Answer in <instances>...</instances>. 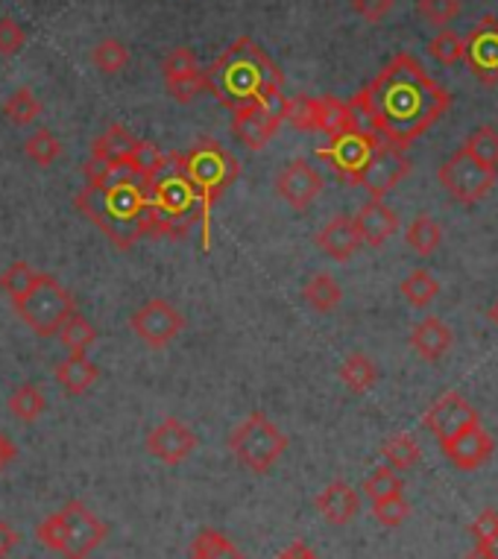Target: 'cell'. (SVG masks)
Masks as SVG:
<instances>
[{
  "label": "cell",
  "mask_w": 498,
  "mask_h": 559,
  "mask_svg": "<svg viewBox=\"0 0 498 559\" xmlns=\"http://www.w3.org/2000/svg\"><path fill=\"white\" fill-rule=\"evenodd\" d=\"M372 515L381 527H399V524L407 522L411 515V504H407L402 496L381 498V501H372Z\"/></svg>",
  "instance_id": "ee69618b"
},
{
  "label": "cell",
  "mask_w": 498,
  "mask_h": 559,
  "mask_svg": "<svg viewBox=\"0 0 498 559\" xmlns=\"http://www.w3.org/2000/svg\"><path fill=\"white\" fill-rule=\"evenodd\" d=\"M489 320H493L498 325V302L493 305V308H489Z\"/></svg>",
  "instance_id": "6f0895ef"
},
{
  "label": "cell",
  "mask_w": 498,
  "mask_h": 559,
  "mask_svg": "<svg viewBox=\"0 0 498 559\" xmlns=\"http://www.w3.org/2000/svg\"><path fill=\"white\" fill-rule=\"evenodd\" d=\"M165 165V153L153 144V141H141L139 138V144L132 147L130 158H127V170H130L132 176H139L141 182H147L150 176L156 174L158 167Z\"/></svg>",
  "instance_id": "74e56055"
},
{
  "label": "cell",
  "mask_w": 498,
  "mask_h": 559,
  "mask_svg": "<svg viewBox=\"0 0 498 559\" xmlns=\"http://www.w3.org/2000/svg\"><path fill=\"white\" fill-rule=\"evenodd\" d=\"M411 348L423 360H440L452 348V331L443 320L437 317H425L423 322H416L411 331Z\"/></svg>",
  "instance_id": "603a6c76"
},
{
  "label": "cell",
  "mask_w": 498,
  "mask_h": 559,
  "mask_svg": "<svg viewBox=\"0 0 498 559\" xmlns=\"http://www.w3.org/2000/svg\"><path fill=\"white\" fill-rule=\"evenodd\" d=\"M27 45V33L15 19H0V56L10 59V56L21 53V47Z\"/></svg>",
  "instance_id": "7dc6e473"
},
{
  "label": "cell",
  "mask_w": 498,
  "mask_h": 559,
  "mask_svg": "<svg viewBox=\"0 0 498 559\" xmlns=\"http://www.w3.org/2000/svg\"><path fill=\"white\" fill-rule=\"evenodd\" d=\"M135 144H139V138L132 135L130 129L120 127V123H111L103 135H97L92 141V158L109 162L115 167H123Z\"/></svg>",
  "instance_id": "d4e9b609"
},
{
  "label": "cell",
  "mask_w": 498,
  "mask_h": 559,
  "mask_svg": "<svg viewBox=\"0 0 498 559\" xmlns=\"http://www.w3.org/2000/svg\"><path fill=\"white\" fill-rule=\"evenodd\" d=\"M498 533V513L496 510H484V513L472 522V536H475V542H487L489 536H496Z\"/></svg>",
  "instance_id": "f907efd6"
},
{
  "label": "cell",
  "mask_w": 498,
  "mask_h": 559,
  "mask_svg": "<svg viewBox=\"0 0 498 559\" xmlns=\"http://www.w3.org/2000/svg\"><path fill=\"white\" fill-rule=\"evenodd\" d=\"M162 76H165L167 94L176 103H191L205 92V74L197 53L191 47H176L162 59Z\"/></svg>",
  "instance_id": "9a60e30c"
},
{
  "label": "cell",
  "mask_w": 498,
  "mask_h": 559,
  "mask_svg": "<svg viewBox=\"0 0 498 559\" xmlns=\"http://www.w3.org/2000/svg\"><path fill=\"white\" fill-rule=\"evenodd\" d=\"M315 243L317 249H323L325 255L332 258V261H337V264H346V261L364 247L358 229H355V221L346 217V214H337V217H332V221L325 223L323 229L317 231Z\"/></svg>",
  "instance_id": "44dd1931"
},
{
  "label": "cell",
  "mask_w": 498,
  "mask_h": 559,
  "mask_svg": "<svg viewBox=\"0 0 498 559\" xmlns=\"http://www.w3.org/2000/svg\"><path fill=\"white\" fill-rule=\"evenodd\" d=\"M54 378H56V384L62 386L68 395H83L97 384L100 369H97V364L88 360V355H68L66 360H59V364H56Z\"/></svg>",
  "instance_id": "cb8c5ba5"
},
{
  "label": "cell",
  "mask_w": 498,
  "mask_h": 559,
  "mask_svg": "<svg viewBox=\"0 0 498 559\" xmlns=\"http://www.w3.org/2000/svg\"><path fill=\"white\" fill-rule=\"evenodd\" d=\"M475 423H481L478 413H475V407H472L461 393L440 395V399L428 407V413H425V428L437 437L440 445L452 442L458 433H463Z\"/></svg>",
  "instance_id": "2e32d148"
},
{
  "label": "cell",
  "mask_w": 498,
  "mask_h": 559,
  "mask_svg": "<svg viewBox=\"0 0 498 559\" xmlns=\"http://www.w3.org/2000/svg\"><path fill=\"white\" fill-rule=\"evenodd\" d=\"M416 12L434 27L446 29V24L461 15V0H416Z\"/></svg>",
  "instance_id": "7bdbcfd3"
},
{
  "label": "cell",
  "mask_w": 498,
  "mask_h": 559,
  "mask_svg": "<svg viewBox=\"0 0 498 559\" xmlns=\"http://www.w3.org/2000/svg\"><path fill=\"white\" fill-rule=\"evenodd\" d=\"M496 176L498 170H489L481 162H475L463 147L454 150L437 170V179L449 191V197L458 202H466V205L489 197V191L496 188Z\"/></svg>",
  "instance_id": "ba28073f"
},
{
  "label": "cell",
  "mask_w": 498,
  "mask_h": 559,
  "mask_svg": "<svg viewBox=\"0 0 498 559\" xmlns=\"http://www.w3.org/2000/svg\"><path fill=\"white\" fill-rule=\"evenodd\" d=\"M42 100H38L36 94L29 92V88H15V92L7 97V103H3V115L10 118V123H15V127H27V123H33V120L42 118Z\"/></svg>",
  "instance_id": "836d02e7"
},
{
  "label": "cell",
  "mask_w": 498,
  "mask_h": 559,
  "mask_svg": "<svg viewBox=\"0 0 498 559\" xmlns=\"http://www.w3.org/2000/svg\"><path fill=\"white\" fill-rule=\"evenodd\" d=\"M463 150L470 153L475 162H481L489 170H498V129L496 127H478L466 138Z\"/></svg>",
  "instance_id": "d590c367"
},
{
  "label": "cell",
  "mask_w": 498,
  "mask_h": 559,
  "mask_svg": "<svg viewBox=\"0 0 498 559\" xmlns=\"http://www.w3.org/2000/svg\"><path fill=\"white\" fill-rule=\"evenodd\" d=\"M285 120L299 132H317V97H285Z\"/></svg>",
  "instance_id": "ab89813d"
},
{
  "label": "cell",
  "mask_w": 498,
  "mask_h": 559,
  "mask_svg": "<svg viewBox=\"0 0 498 559\" xmlns=\"http://www.w3.org/2000/svg\"><path fill=\"white\" fill-rule=\"evenodd\" d=\"M428 53L437 59L440 64H458L463 62V38L458 36V33H452V29H440L437 36L428 41Z\"/></svg>",
  "instance_id": "b9f144b4"
},
{
  "label": "cell",
  "mask_w": 498,
  "mask_h": 559,
  "mask_svg": "<svg viewBox=\"0 0 498 559\" xmlns=\"http://www.w3.org/2000/svg\"><path fill=\"white\" fill-rule=\"evenodd\" d=\"M21 542V533L12 527V524L0 522V559H7L12 550L19 548Z\"/></svg>",
  "instance_id": "816d5d0a"
},
{
  "label": "cell",
  "mask_w": 498,
  "mask_h": 559,
  "mask_svg": "<svg viewBox=\"0 0 498 559\" xmlns=\"http://www.w3.org/2000/svg\"><path fill=\"white\" fill-rule=\"evenodd\" d=\"M303 299L308 302V308L317 313H332L341 308L343 290L337 285V278L329 273H315L303 285Z\"/></svg>",
  "instance_id": "484cf974"
},
{
  "label": "cell",
  "mask_w": 498,
  "mask_h": 559,
  "mask_svg": "<svg viewBox=\"0 0 498 559\" xmlns=\"http://www.w3.org/2000/svg\"><path fill=\"white\" fill-rule=\"evenodd\" d=\"M315 504L317 513L323 515L325 522L334 524V527H343V524H349L358 515L360 498L346 480H334V484L325 486L323 492L317 496Z\"/></svg>",
  "instance_id": "7402d4cb"
},
{
  "label": "cell",
  "mask_w": 498,
  "mask_h": 559,
  "mask_svg": "<svg viewBox=\"0 0 498 559\" xmlns=\"http://www.w3.org/2000/svg\"><path fill=\"white\" fill-rule=\"evenodd\" d=\"M381 454H384V460L390 463V468H411L419 463V457H423L419 442H416L411 433H396V437L384 440Z\"/></svg>",
  "instance_id": "f35d334b"
},
{
  "label": "cell",
  "mask_w": 498,
  "mask_h": 559,
  "mask_svg": "<svg viewBox=\"0 0 498 559\" xmlns=\"http://www.w3.org/2000/svg\"><path fill=\"white\" fill-rule=\"evenodd\" d=\"M463 559H489V557H487V550L475 545V550H472V554H466V557H463Z\"/></svg>",
  "instance_id": "9f6ffc18"
},
{
  "label": "cell",
  "mask_w": 498,
  "mask_h": 559,
  "mask_svg": "<svg viewBox=\"0 0 498 559\" xmlns=\"http://www.w3.org/2000/svg\"><path fill=\"white\" fill-rule=\"evenodd\" d=\"M7 407H10V413L15 416V419H19V423L33 425L38 416L47 411V399L36 384H21L10 393V399H7Z\"/></svg>",
  "instance_id": "4dcf8cb0"
},
{
  "label": "cell",
  "mask_w": 498,
  "mask_h": 559,
  "mask_svg": "<svg viewBox=\"0 0 498 559\" xmlns=\"http://www.w3.org/2000/svg\"><path fill=\"white\" fill-rule=\"evenodd\" d=\"M33 278H36V270H33L27 261H15L7 273L0 275V290L10 296V302H15V299L33 285Z\"/></svg>",
  "instance_id": "f6af8a7d"
},
{
  "label": "cell",
  "mask_w": 498,
  "mask_h": 559,
  "mask_svg": "<svg viewBox=\"0 0 498 559\" xmlns=\"http://www.w3.org/2000/svg\"><path fill=\"white\" fill-rule=\"evenodd\" d=\"M355 129V115H352L349 103L337 100V97H317V132L334 138Z\"/></svg>",
  "instance_id": "83f0119b"
},
{
  "label": "cell",
  "mask_w": 498,
  "mask_h": 559,
  "mask_svg": "<svg viewBox=\"0 0 498 559\" xmlns=\"http://www.w3.org/2000/svg\"><path fill=\"white\" fill-rule=\"evenodd\" d=\"M463 62L470 64L475 80L484 85L498 83V19L484 15L463 38Z\"/></svg>",
  "instance_id": "4fadbf2b"
},
{
  "label": "cell",
  "mask_w": 498,
  "mask_h": 559,
  "mask_svg": "<svg viewBox=\"0 0 498 559\" xmlns=\"http://www.w3.org/2000/svg\"><path fill=\"white\" fill-rule=\"evenodd\" d=\"M405 240L407 247L414 249V252H419V255H434L437 247L443 243V229H440V223L434 221V217L419 214V217H414L411 226H407Z\"/></svg>",
  "instance_id": "1f68e13d"
},
{
  "label": "cell",
  "mask_w": 498,
  "mask_h": 559,
  "mask_svg": "<svg viewBox=\"0 0 498 559\" xmlns=\"http://www.w3.org/2000/svg\"><path fill=\"white\" fill-rule=\"evenodd\" d=\"M407 174H411V162H407L405 153L388 147V144H381V147H376V153L369 156L367 167L360 170L355 185L369 193V200H384Z\"/></svg>",
  "instance_id": "5bb4252c"
},
{
  "label": "cell",
  "mask_w": 498,
  "mask_h": 559,
  "mask_svg": "<svg viewBox=\"0 0 498 559\" xmlns=\"http://www.w3.org/2000/svg\"><path fill=\"white\" fill-rule=\"evenodd\" d=\"M130 329L144 346L158 352V348H167L179 334H182L185 317L182 311H179L174 302H167V299H147V302L139 305V308L132 311Z\"/></svg>",
  "instance_id": "9c48e42d"
},
{
  "label": "cell",
  "mask_w": 498,
  "mask_h": 559,
  "mask_svg": "<svg viewBox=\"0 0 498 559\" xmlns=\"http://www.w3.org/2000/svg\"><path fill=\"white\" fill-rule=\"evenodd\" d=\"M120 167L109 165V162H100V158H88L85 162V188H94V191H100L106 185L115 179Z\"/></svg>",
  "instance_id": "c3c4849f"
},
{
  "label": "cell",
  "mask_w": 498,
  "mask_h": 559,
  "mask_svg": "<svg viewBox=\"0 0 498 559\" xmlns=\"http://www.w3.org/2000/svg\"><path fill=\"white\" fill-rule=\"evenodd\" d=\"M179 158H182L185 176L191 179L197 197H200V235H203V247L209 249V214H212L214 202L235 185V179L240 176V165L214 138H200L188 153H179Z\"/></svg>",
  "instance_id": "5b68a950"
},
{
  "label": "cell",
  "mask_w": 498,
  "mask_h": 559,
  "mask_svg": "<svg viewBox=\"0 0 498 559\" xmlns=\"http://www.w3.org/2000/svg\"><path fill=\"white\" fill-rule=\"evenodd\" d=\"M62 524H66V550L62 557L66 559H88L94 550L100 548L106 536H109V527L106 522H100L97 515L83 504V501H68L62 510Z\"/></svg>",
  "instance_id": "7c38bea8"
},
{
  "label": "cell",
  "mask_w": 498,
  "mask_h": 559,
  "mask_svg": "<svg viewBox=\"0 0 498 559\" xmlns=\"http://www.w3.org/2000/svg\"><path fill=\"white\" fill-rule=\"evenodd\" d=\"M56 337H59V343L68 348V355H85V352L97 343V329L85 320L83 313L74 311L66 322H62V329H59Z\"/></svg>",
  "instance_id": "f546056e"
},
{
  "label": "cell",
  "mask_w": 498,
  "mask_h": 559,
  "mask_svg": "<svg viewBox=\"0 0 498 559\" xmlns=\"http://www.w3.org/2000/svg\"><path fill=\"white\" fill-rule=\"evenodd\" d=\"M399 290H402V296L407 299V305H414V308H428V305L437 299V294H440V282H437L428 270H414V273L402 282Z\"/></svg>",
  "instance_id": "e575fe53"
},
{
  "label": "cell",
  "mask_w": 498,
  "mask_h": 559,
  "mask_svg": "<svg viewBox=\"0 0 498 559\" xmlns=\"http://www.w3.org/2000/svg\"><path fill=\"white\" fill-rule=\"evenodd\" d=\"M147 454L150 457L162 460L165 466H179L191 457L200 445L197 433L176 416H167L165 423H158L153 431L147 433Z\"/></svg>",
  "instance_id": "ac0fdd59"
},
{
  "label": "cell",
  "mask_w": 498,
  "mask_h": 559,
  "mask_svg": "<svg viewBox=\"0 0 498 559\" xmlns=\"http://www.w3.org/2000/svg\"><path fill=\"white\" fill-rule=\"evenodd\" d=\"M285 94L276 100H264L249 106V109L235 111L232 118V135L238 138L247 150H264L285 123Z\"/></svg>",
  "instance_id": "8fae6325"
},
{
  "label": "cell",
  "mask_w": 498,
  "mask_h": 559,
  "mask_svg": "<svg viewBox=\"0 0 498 559\" xmlns=\"http://www.w3.org/2000/svg\"><path fill=\"white\" fill-rule=\"evenodd\" d=\"M287 445L290 442H287L285 433L278 431V425L270 423L264 413H249L244 423H238L229 431L232 457L256 475H264L276 466Z\"/></svg>",
  "instance_id": "52a82bcc"
},
{
  "label": "cell",
  "mask_w": 498,
  "mask_h": 559,
  "mask_svg": "<svg viewBox=\"0 0 498 559\" xmlns=\"http://www.w3.org/2000/svg\"><path fill=\"white\" fill-rule=\"evenodd\" d=\"M325 182L320 170L315 165H308L305 158H294V162H287L276 176V193L278 200L287 202L294 212H305L311 202L323 193Z\"/></svg>",
  "instance_id": "e0dca14e"
},
{
  "label": "cell",
  "mask_w": 498,
  "mask_h": 559,
  "mask_svg": "<svg viewBox=\"0 0 498 559\" xmlns=\"http://www.w3.org/2000/svg\"><path fill=\"white\" fill-rule=\"evenodd\" d=\"M402 477L396 475V468L390 466H381L376 468L372 475L364 480V492H367L369 501H381V498H390V496H402Z\"/></svg>",
  "instance_id": "60d3db41"
},
{
  "label": "cell",
  "mask_w": 498,
  "mask_h": 559,
  "mask_svg": "<svg viewBox=\"0 0 498 559\" xmlns=\"http://www.w3.org/2000/svg\"><path fill=\"white\" fill-rule=\"evenodd\" d=\"M352 221H355V229H358L360 235V243L372 249L384 247V243L399 231L396 212H393L390 205H384L381 200L364 202L360 212L355 214Z\"/></svg>",
  "instance_id": "d6986e66"
},
{
  "label": "cell",
  "mask_w": 498,
  "mask_h": 559,
  "mask_svg": "<svg viewBox=\"0 0 498 559\" xmlns=\"http://www.w3.org/2000/svg\"><path fill=\"white\" fill-rule=\"evenodd\" d=\"M15 457H19V449H15V442H12L7 433H0V472L10 466Z\"/></svg>",
  "instance_id": "db71d44e"
},
{
  "label": "cell",
  "mask_w": 498,
  "mask_h": 559,
  "mask_svg": "<svg viewBox=\"0 0 498 559\" xmlns=\"http://www.w3.org/2000/svg\"><path fill=\"white\" fill-rule=\"evenodd\" d=\"M92 62L97 64L100 74L115 76L120 71H127V64H130V47L123 45L120 38H100L92 50Z\"/></svg>",
  "instance_id": "d6a6232c"
},
{
  "label": "cell",
  "mask_w": 498,
  "mask_h": 559,
  "mask_svg": "<svg viewBox=\"0 0 498 559\" xmlns=\"http://www.w3.org/2000/svg\"><path fill=\"white\" fill-rule=\"evenodd\" d=\"M205 92H212L235 115L256 103L282 97L285 76L278 64L249 36H240L221 53V59L205 68Z\"/></svg>",
  "instance_id": "7a4b0ae2"
},
{
  "label": "cell",
  "mask_w": 498,
  "mask_h": 559,
  "mask_svg": "<svg viewBox=\"0 0 498 559\" xmlns=\"http://www.w3.org/2000/svg\"><path fill=\"white\" fill-rule=\"evenodd\" d=\"M396 7V0H352V10L369 24H381Z\"/></svg>",
  "instance_id": "681fc988"
},
{
  "label": "cell",
  "mask_w": 498,
  "mask_h": 559,
  "mask_svg": "<svg viewBox=\"0 0 498 559\" xmlns=\"http://www.w3.org/2000/svg\"><path fill=\"white\" fill-rule=\"evenodd\" d=\"M343 386L355 395L369 393L376 381H379V367L372 364V358H367L364 352H352L349 358L343 360L341 369H337Z\"/></svg>",
  "instance_id": "4316f807"
},
{
  "label": "cell",
  "mask_w": 498,
  "mask_h": 559,
  "mask_svg": "<svg viewBox=\"0 0 498 559\" xmlns=\"http://www.w3.org/2000/svg\"><path fill=\"white\" fill-rule=\"evenodd\" d=\"M36 539L42 542V548L54 550V554H62V550H66V524H62V515L50 513L45 522H38Z\"/></svg>",
  "instance_id": "bcb514c9"
},
{
  "label": "cell",
  "mask_w": 498,
  "mask_h": 559,
  "mask_svg": "<svg viewBox=\"0 0 498 559\" xmlns=\"http://www.w3.org/2000/svg\"><path fill=\"white\" fill-rule=\"evenodd\" d=\"M376 147H381L379 138L367 135V132H360V129H349V132H343V135L329 138V144L317 150V158H323L325 165L332 167L341 179L355 185V179H358L360 170L367 167L369 156L376 153Z\"/></svg>",
  "instance_id": "30bf717a"
},
{
  "label": "cell",
  "mask_w": 498,
  "mask_h": 559,
  "mask_svg": "<svg viewBox=\"0 0 498 559\" xmlns=\"http://www.w3.org/2000/svg\"><path fill=\"white\" fill-rule=\"evenodd\" d=\"M74 205L85 221L94 223L111 240V247L123 252L135 247L141 238H150L153 231L147 185L127 167H120L115 179L100 191L83 188L74 197Z\"/></svg>",
  "instance_id": "3957f363"
},
{
  "label": "cell",
  "mask_w": 498,
  "mask_h": 559,
  "mask_svg": "<svg viewBox=\"0 0 498 559\" xmlns=\"http://www.w3.org/2000/svg\"><path fill=\"white\" fill-rule=\"evenodd\" d=\"M478 548L487 550V557H489V559H498V533H496V536H489L487 542H481Z\"/></svg>",
  "instance_id": "11a10c76"
},
{
  "label": "cell",
  "mask_w": 498,
  "mask_h": 559,
  "mask_svg": "<svg viewBox=\"0 0 498 559\" xmlns=\"http://www.w3.org/2000/svg\"><path fill=\"white\" fill-rule=\"evenodd\" d=\"M12 308L36 337L50 340L59 334L62 322L76 311V299L56 275L36 273L33 285L12 302Z\"/></svg>",
  "instance_id": "8992f818"
},
{
  "label": "cell",
  "mask_w": 498,
  "mask_h": 559,
  "mask_svg": "<svg viewBox=\"0 0 498 559\" xmlns=\"http://www.w3.org/2000/svg\"><path fill=\"white\" fill-rule=\"evenodd\" d=\"M278 559H320L315 554V550L308 548V545H305V542H290V545H287L285 550H282V554H278Z\"/></svg>",
  "instance_id": "f5cc1de1"
},
{
  "label": "cell",
  "mask_w": 498,
  "mask_h": 559,
  "mask_svg": "<svg viewBox=\"0 0 498 559\" xmlns=\"http://www.w3.org/2000/svg\"><path fill=\"white\" fill-rule=\"evenodd\" d=\"M440 449H443L446 457L452 460L458 468H463V472H475V468L484 466V463L493 457V449H496V445H493V437L481 428V423H475L472 428L458 433L452 442L440 445Z\"/></svg>",
  "instance_id": "ffe728a7"
},
{
  "label": "cell",
  "mask_w": 498,
  "mask_h": 559,
  "mask_svg": "<svg viewBox=\"0 0 498 559\" xmlns=\"http://www.w3.org/2000/svg\"><path fill=\"white\" fill-rule=\"evenodd\" d=\"M144 185H147L150 223H153L150 238L179 240L200 221V197H197L191 179L185 176L179 153L165 156V165L158 167Z\"/></svg>",
  "instance_id": "277c9868"
},
{
  "label": "cell",
  "mask_w": 498,
  "mask_h": 559,
  "mask_svg": "<svg viewBox=\"0 0 498 559\" xmlns=\"http://www.w3.org/2000/svg\"><path fill=\"white\" fill-rule=\"evenodd\" d=\"M449 106L452 94L425 74L411 53L393 56L379 76L349 100L355 129L402 153L443 118Z\"/></svg>",
  "instance_id": "6da1fadb"
},
{
  "label": "cell",
  "mask_w": 498,
  "mask_h": 559,
  "mask_svg": "<svg viewBox=\"0 0 498 559\" xmlns=\"http://www.w3.org/2000/svg\"><path fill=\"white\" fill-rule=\"evenodd\" d=\"M24 153H27V158H33L38 167H50L62 158V141H59L50 129H36V132L24 141Z\"/></svg>",
  "instance_id": "8d00e7d4"
},
{
  "label": "cell",
  "mask_w": 498,
  "mask_h": 559,
  "mask_svg": "<svg viewBox=\"0 0 498 559\" xmlns=\"http://www.w3.org/2000/svg\"><path fill=\"white\" fill-rule=\"evenodd\" d=\"M191 559H244V550L221 531H200L188 548Z\"/></svg>",
  "instance_id": "f1b7e54d"
}]
</instances>
